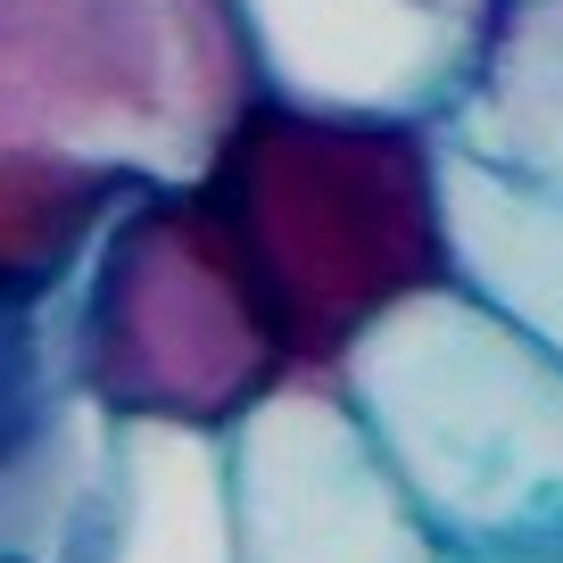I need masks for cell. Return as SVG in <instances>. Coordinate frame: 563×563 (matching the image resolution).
I'll use <instances>...</instances> for the list:
<instances>
[{
    "label": "cell",
    "instance_id": "6da1fadb",
    "mask_svg": "<svg viewBox=\"0 0 563 563\" xmlns=\"http://www.w3.org/2000/svg\"><path fill=\"white\" fill-rule=\"evenodd\" d=\"M257 91L232 0H0V282L75 290L124 199L199 183Z\"/></svg>",
    "mask_w": 563,
    "mask_h": 563
},
{
    "label": "cell",
    "instance_id": "7a4b0ae2",
    "mask_svg": "<svg viewBox=\"0 0 563 563\" xmlns=\"http://www.w3.org/2000/svg\"><path fill=\"white\" fill-rule=\"evenodd\" d=\"M199 183L307 373H332L415 290L456 282L431 117L257 91Z\"/></svg>",
    "mask_w": 563,
    "mask_h": 563
},
{
    "label": "cell",
    "instance_id": "3957f363",
    "mask_svg": "<svg viewBox=\"0 0 563 563\" xmlns=\"http://www.w3.org/2000/svg\"><path fill=\"white\" fill-rule=\"evenodd\" d=\"M332 373L448 555H563L555 340L473 282H440L389 307Z\"/></svg>",
    "mask_w": 563,
    "mask_h": 563
},
{
    "label": "cell",
    "instance_id": "277c9868",
    "mask_svg": "<svg viewBox=\"0 0 563 563\" xmlns=\"http://www.w3.org/2000/svg\"><path fill=\"white\" fill-rule=\"evenodd\" d=\"M75 365L108 415L232 431L290 373L257 274L208 183H158L117 208L75 274Z\"/></svg>",
    "mask_w": 563,
    "mask_h": 563
},
{
    "label": "cell",
    "instance_id": "5b68a950",
    "mask_svg": "<svg viewBox=\"0 0 563 563\" xmlns=\"http://www.w3.org/2000/svg\"><path fill=\"white\" fill-rule=\"evenodd\" d=\"M456 282L563 349V0H506L431 117Z\"/></svg>",
    "mask_w": 563,
    "mask_h": 563
},
{
    "label": "cell",
    "instance_id": "8992f818",
    "mask_svg": "<svg viewBox=\"0 0 563 563\" xmlns=\"http://www.w3.org/2000/svg\"><path fill=\"white\" fill-rule=\"evenodd\" d=\"M241 563H448L340 373L290 365L224 431Z\"/></svg>",
    "mask_w": 563,
    "mask_h": 563
},
{
    "label": "cell",
    "instance_id": "52a82bcc",
    "mask_svg": "<svg viewBox=\"0 0 563 563\" xmlns=\"http://www.w3.org/2000/svg\"><path fill=\"white\" fill-rule=\"evenodd\" d=\"M282 100L440 117L464 91L506 0H232Z\"/></svg>",
    "mask_w": 563,
    "mask_h": 563
},
{
    "label": "cell",
    "instance_id": "ba28073f",
    "mask_svg": "<svg viewBox=\"0 0 563 563\" xmlns=\"http://www.w3.org/2000/svg\"><path fill=\"white\" fill-rule=\"evenodd\" d=\"M51 563H241L224 431L117 415L100 497Z\"/></svg>",
    "mask_w": 563,
    "mask_h": 563
},
{
    "label": "cell",
    "instance_id": "9c48e42d",
    "mask_svg": "<svg viewBox=\"0 0 563 563\" xmlns=\"http://www.w3.org/2000/svg\"><path fill=\"white\" fill-rule=\"evenodd\" d=\"M448 563H563V555H448Z\"/></svg>",
    "mask_w": 563,
    "mask_h": 563
}]
</instances>
